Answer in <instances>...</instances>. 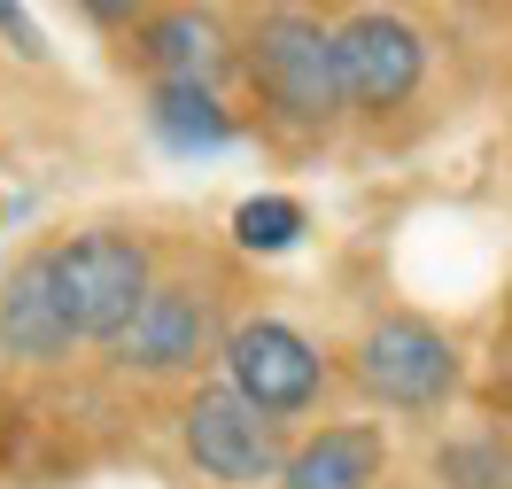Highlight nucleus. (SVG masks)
<instances>
[{
    "mask_svg": "<svg viewBox=\"0 0 512 489\" xmlns=\"http://www.w3.org/2000/svg\"><path fill=\"white\" fill-rule=\"evenodd\" d=\"M47 264V288H55V311H63L70 342H117L132 326V311L148 303L156 288V257L140 233H117V226H86V233H63L39 249Z\"/></svg>",
    "mask_w": 512,
    "mask_h": 489,
    "instance_id": "obj_1",
    "label": "nucleus"
},
{
    "mask_svg": "<svg viewBox=\"0 0 512 489\" xmlns=\"http://www.w3.org/2000/svg\"><path fill=\"white\" fill-rule=\"evenodd\" d=\"M249 70L256 101H264V117L288 132H326L342 117V86H334V32H326L319 16H303V8H272L264 24L249 32Z\"/></svg>",
    "mask_w": 512,
    "mask_h": 489,
    "instance_id": "obj_2",
    "label": "nucleus"
},
{
    "mask_svg": "<svg viewBox=\"0 0 512 489\" xmlns=\"http://www.w3.org/2000/svg\"><path fill=\"white\" fill-rule=\"evenodd\" d=\"M350 381L381 412H404V420H427V412H443L458 381H466V358H458V342H450L435 319H419V311H388L357 334L350 350Z\"/></svg>",
    "mask_w": 512,
    "mask_h": 489,
    "instance_id": "obj_3",
    "label": "nucleus"
},
{
    "mask_svg": "<svg viewBox=\"0 0 512 489\" xmlns=\"http://www.w3.org/2000/svg\"><path fill=\"white\" fill-rule=\"evenodd\" d=\"M218 365H225V389L241 396L249 412H264L272 427L303 420V412L326 396L319 342H311L303 326H288V319H241L218 342Z\"/></svg>",
    "mask_w": 512,
    "mask_h": 489,
    "instance_id": "obj_4",
    "label": "nucleus"
},
{
    "mask_svg": "<svg viewBox=\"0 0 512 489\" xmlns=\"http://www.w3.org/2000/svg\"><path fill=\"white\" fill-rule=\"evenodd\" d=\"M225 295L210 272H179V280H156L148 288V303L132 311V326L117 334V350H125L132 373H148V381H163V373H194V365L218 358L225 342Z\"/></svg>",
    "mask_w": 512,
    "mask_h": 489,
    "instance_id": "obj_5",
    "label": "nucleus"
},
{
    "mask_svg": "<svg viewBox=\"0 0 512 489\" xmlns=\"http://www.w3.org/2000/svg\"><path fill=\"white\" fill-rule=\"evenodd\" d=\"M179 451H187V466L202 474V482L264 489V482H280L288 435L264 420V412H249V404L218 381V389H194L187 396V412H179Z\"/></svg>",
    "mask_w": 512,
    "mask_h": 489,
    "instance_id": "obj_6",
    "label": "nucleus"
},
{
    "mask_svg": "<svg viewBox=\"0 0 512 489\" xmlns=\"http://www.w3.org/2000/svg\"><path fill=\"white\" fill-rule=\"evenodd\" d=\"M427 78V39L419 24H404L396 8H357L334 24V86H342V109H404Z\"/></svg>",
    "mask_w": 512,
    "mask_h": 489,
    "instance_id": "obj_7",
    "label": "nucleus"
},
{
    "mask_svg": "<svg viewBox=\"0 0 512 489\" xmlns=\"http://www.w3.org/2000/svg\"><path fill=\"white\" fill-rule=\"evenodd\" d=\"M132 47L163 86H210L233 63V39H225V24L210 8H148L132 24Z\"/></svg>",
    "mask_w": 512,
    "mask_h": 489,
    "instance_id": "obj_8",
    "label": "nucleus"
},
{
    "mask_svg": "<svg viewBox=\"0 0 512 489\" xmlns=\"http://www.w3.org/2000/svg\"><path fill=\"white\" fill-rule=\"evenodd\" d=\"M381 474H388V435L373 420H342L319 427L311 443H295L272 489H381Z\"/></svg>",
    "mask_w": 512,
    "mask_h": 489,
    "instance_id": "obj_9",
    "label": "nucleus"
},
{
    "mask_svg": "<svg viewBox=\"0 0 512 489\" xmlns=\"http://www.w3.org/2000/svg\"><path fill=\"white\" fill-rule=\"evenodd\" d=\"M0 350L32 365H63L78 342H70L63 311H55V288H47V264L24 257L8 280H0Z\"/></svg>",
    "mask_w": 512,
    "mask_h": 489,
    "instance_id": "obj_10",
    "label": "nucleus"
},
{
    "mask_svg": "<svg viewBox=\"0 0 512 489\" xmlns=\"http://www.w3.org/2000/svg\"><path fill=\"white\" fill-rule=\"evenodd\" d=\"M435 482L443 489H512V443L497 427L450 435V443H435Z\"/></svg>",
    "mask_w": 512,
    "mask_h": 489,
    "instance_id": "obj_11",
    "label": "nucleus"
},
{
    "mask_svg": "<svg viewBox=\"0 0 512 489\" xmlns=\"http://www.w3.org/2000/svg\"><path fill=\"white\" fill-rule=\"evenodd\" d=\"M156 132L179 148H218V140H233V117L218 109L210 86H156Z\"/></svg>",
    "mask_w": 512,
    "mask_h": 489,
    "instance_id": "obj_12",
    "label": "nucleus"
},
{
    "mask_svg": "<svg viewBox=\"0 0 512 489\" xmlns=\"http://www.w3.org/2000/svg\"><path fill=\"white\" fill-rule=\"evenodd\" d=\"M233 226H241L249 249H288L295 233H303V210H295V202H241Z\"/></svg>",
    "mask_w": 512,
    "mask_h": 489,
    "instance_id": "obj_13",
    "label": "nucleus"
},
{
    "mask_svg": "<svg viewBox=\"0 0 512 489\" xmlns=\"http://www.w3.org/2000/svg\"><path fill=\"white\" fill-rule=\"evenodd\" d=\"M78 8H86V16H94L101 32H132V24H140V16H148V0H78Z\"/></svg>",
    "mask_w": 512,
    "mask_h": 489,
    "instance_id": "obj_14",
    "label": "nucleus"
},
{
    "mask_svg": "<svg viewBox=\"0 0 512 489\" xmlns=\"http://www.w3.org/2000/svg\"><path fill=\"white\" fill-rule=\"evenodd\" d=\"M0 32L16 39L24 55H47V39H39V24H32V16H24V8H16V0H0Z\"/></svg>",
    "mask_w": 512,
    "mask_h": 489,
    "instance_id": "obj_15",
    "label": "nucleus"
}]
</instances>
